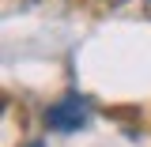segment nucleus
<instances>
[{"label": "nucleus", "mask_w": 151, "mask_h": 147, "mask_svg": "<svg viewBox=\"0 0 151 147\" xmlns=\"http://www.w3.org/2000/svg\"><path fill=\"white\" fill-rule=\"evenodd\" d=\"M45 125L49 128H60V132H72V128H83L87 125V110L79 106V102H57V106H49L45 110Z\"/></svg>", "instance_id": "1"}, {"label": "nucleus", "mask_w": 151, "mask_h": 147, "mask_svg": "<svg viewBox=\"0 0 151 147\" xmlns=\"http://www.w3.org/2000/svg\"><path fill=\"white\" fill-rule=\"evenodd\" d=\"M147 8H151V0H147Z\"/></svg>", "instance_id": "2"}]
</instances>
